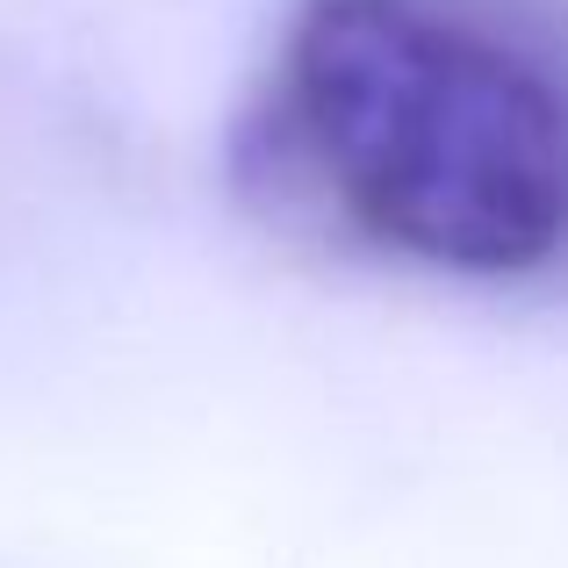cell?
Returning a JSON list of instances; mask_svg holds the SVG:
<instances>
[{"label":"cell","mask_w":568,"mask_h":568,"mask_svg":"<svg viewBox=\"0 0 568 568\" xmlns=\"http://www.w3.org/2000/svg\"><path fill=\"white\" fill-rule=\"evenodd\" d=\"M281 94L361 231L454 274H526L568 237V109L425 0H310Z\"/></svg>","instance_id":"6da1fadb"}]
</instances>
